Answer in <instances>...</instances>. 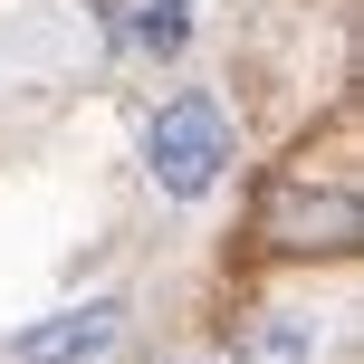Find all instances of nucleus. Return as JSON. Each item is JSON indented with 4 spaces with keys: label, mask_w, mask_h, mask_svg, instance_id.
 <instances>
[{
    "label": "nucleus",
    "mask_w": 364,
    "mask_h": 364,
    "mask_svg": "<svg viewBox=\"0 0 364 364\" xmlns=\"http://www.w3.org/2000/svg\"><path fill=\"white\" fill-rule=\"evenodd\" d=\"M250 240L269 259H355L364 240V164H355V115H336L326 134L288 154L269 182H259Z\"/></svg>",
    "instance_id": "nucleus-1"
},
{
    "label": "nucleus",
    "mask_w": 364,
    "mask_h": 364,
    "mask_svg": "<svg viewBox=\"0 0 364 364\" xmlns=\"http://www.w3.org/2000/svg\"><path fill=\"white\" fill-rule=\"evenodd\" d=\"M230 164H240V134H230V115H220L211 87H182L173 106L154 115V134H144V173H154V192H164V201L220 192Z\"/></svg>",
    "instance_id": "nucleus-2"
},
{
    "label": "nucleus",
    "mask_w": 364,
    "mask_h": 364,
    "mask_svg": "<svg viewBox=\"0 0 364 364\" xmlns=\"http://www.w3.org/2000/svg\"><path fill=\"white\" fill-rule=\"evenodd\" d=\"M125 336V297H87V307H58L38 326L10 336V364H106Z\"/></svg>",
    "instance_id": "nucleus-3"
},
{
    "label": "nucleus",
    "mask_w": 364,
    "mask_h": 364,
    "mask_svg": "<svg viewBox=\"0 0 364 364\" xmlns=\"http://www.w3.org/2000/svg\"><path fill=\"white\" fill-rule=\"evenodd\" d=\"M316 346H326L316 307H259L240 326V364H316Z\"/></svg>",
    "instance_id": "nucleus-4"
},
{
    "label": "nucleus",
    "mask_w": 364,
    "mask_h": 364,
    "mask_svg": "<svg viewBox=\"0 0 364 364\" xmlns=\"http://www.w3.org/2000/svg\"><path fill=\"white\" fill-rule=\"evenodd\" d=\"M182 38H192V0H144L134 10V48L144 58H173Z\"/></svg>",
    "instance_id": "nucleus-5"
},
{
    "label": "nucleus",
    "mask_w": 364,
    "mask_h": 364,
    "mask_svg": "<svg viewBox=\"0 0 364 364\" xmlns=\"http://www.w3.org/2000/svg\"><path fill=\"white\" fill-rule=\"evenodd\" d=\"M192 364H211V355H192Z\"/></svg>",
    "instance_id": "nucleus-6"
}]
</instances>
